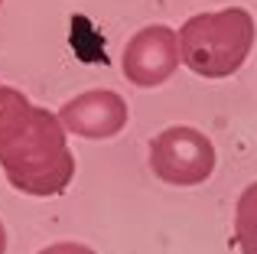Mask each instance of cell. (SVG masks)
<instances>
[{
  "instance_id": "cell-2",
  "label": "cell",
  "mask_w": 257,
  "mask_h": 254,
  "mask_svg": "<svg viewBox=\"0 0 257 254\" xmlns=\"http://www.w3.org/2000/svg\"><path fill=\"white\" fill-rule=\"evenodd\" d=\"M257 39L254 17L244 7L195 13L179 30V59L199 78H228L247 62Z\"/></svg>"
},
{
  "instance_id": "cell-8",
  "label": "cell",
  "mask_w": 257,
  "mask_h": 254,
  "mask_svg": "<svg viewBox=\"0 0 257 254\" xmlns=\"http://www.w3.org/2000/svg\"><path fill=\"white\" fill-rule=\"evenodd\" d=\"M36 254H98V251L82 244V241H56V244H49V248L36 251Z\"/></svg>"
},
{
  "instance_id": "cell-9",
  "label": "cell",
  "mask_w": 257,
  "mask_h": 254,
  "mask_svg": "<svg viewBox=\"0 0 257 254\" xmlns=\"http://www.w3.org/2000/svg\"><path fill=\"white\" fill-rule=\"evenodd\" d=\"M0 254H7V228H4V222H0Z\"/></svg>"
},
{
  "instance_id": "cell-1",
  "label": "cell",
  "mask_w": 257,
  "mask_h": 254,
  "mask_svg": "<svg viewBox=\"0 0 257 254\" xmlns=\"http://www.w3.org/2000/svg\"><path fill=\"white\" fill-rule=\"evenodd\" d=\"M0 170L7 183L23 196L49 199L69 189L75 176V153L69 150V131L59 114L36 104V117L7 150H0Z\"/></svg>"
},
{
  "instance_id": "cell-4",
  "label": "cell",
  "mask_w": 257,
  "mask_h": 254,
  "mask_svg": "<svg viewBox=\"0 0 257 254\" xmlns=\"http://www.w3.org/2000/svg\"><path fill=\"white\" fill-rule=\"evenodd\" d=\"M179 62V33L163 23L137 30L120 52V69L137 88H160L176 75Z\"/></svg>"
},
{
  "instance_id": "cell-7",
  "label": "cell",
  "mask_w": 257,
  "mask_h": 254,
  "mask_svg": "<svg viewBox=\"0 0 257 254\" xmlns=\"http://www.w3.org/2000/svg\"><path fill=\"white\" fill-rule=\"evenodd\" d=\"M234 244L241 254H257V179L234 202Z\"/></svg>"
},
{
  "instance_id": "cell-3",
  "label": "cell",
  "mask_w": 257,
  "mask_h": 254,
  "mask_svg": "<svg viewBox=\"0 0 257 254\" xmlns=\"http://www.w3.org/2000/svg\"><path fill=\"white\" fill-rule=\"evenodd\" d=\"M215 144L189 124L166 127L150 144V170L166 186H202L215 173Z\"/></svg>"
},
{
  "instance_id": "cell-10",
  "label": "cell",
  "mask_w": 257,
  "mask_h": 254,
  "mask_svg": "<svg viewBox=\"0 0 257 254\" xmlns=\"http://www.w3.org/2000/svg\"><path fill=\"white\" fill-rule=\"evenodd\" d=\"M0 7H4V0H0Z\"/></svg>"
},
{
  "instance_id": "cell-5",
  "label": "cell",
  "mask_w": 257,
  "mask_h": 254,
  "mask_svg": "<svg viewBox=\"0 0 257 254\" xmlns=\"http://www.w3.org/2000/svg\"><path fill=\"white\" fill-rule=\"evenodd\" d=\"M59 121L69 134L85 140H111L131 121V108L127 101L111 88H91L75 95L56 111Z\"/></svg>"
},
{
  "instance_id": "cell-6",
  "label": "cell",
  "mask_w": 257,
  "mask_h": 254,
  "mask_svg": "<svg viewBox=\"0 0 257 254\" xmlns=\"http://www.w3.org/2000/svg\"><path fill=\"white\" fill-rule=\"evenodd\" d=\"M33 117H36V104L20 88L0 85V150H7L17 137H23Z\"/></svg>"
}]
</instances>
